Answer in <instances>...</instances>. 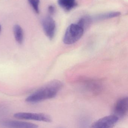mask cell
I'll list each match as a JSON object with an SVG mask.
<instances>
[{
    "label": "cell",
    "instance_id": "1",
    "mask_svg": "<svg viewBox=\"0 0 128 128\" xmlns=\"http://www.w3.org/2000/svg\"><path fill=\"white\" fill-rule=\"evenodd\" d=\"M63 86L62 82L58 80L50 82L26 98L29 103H36L54 98Z\"/></svg>",
    "mask_w": 128,
    "mask_h": 128
},
{
    "label": "cell",
    "instance_id": "2",
    "mask_svg": "<svg viewBox=\"0 0 128 128\" xmlns=\"http://www.w3.org/2000/svg\"><path fill=\"white\" fill-rule=\"evenodd\" d=\"M84 29L78 24H72L67 28L63 38V42L67 45L72 44L78 41L83 36Z\"/></svg>",
    "mask_w": 128,
    "mask_h": 128
},
{
    "label": "cell",
    "instance_id": "3",
    "mask_svg": "<svg viewBox=\"0 0 128 128\" xmlns=\"http://www.w3.org/2000/svg\"><path fill=\"white\" fill-rule=\"evenodd\" d=\"M14 116L16 118L22 120H31L47 122H50L52 121V119L50 116L41 113L19 112L15 114Z\"/></svg>",
    "mask_w": 128,
    "mask_h": 128
},
{
    "label": "cell",
    "instance_id": "4",
    "mask_svg": "<svg viewBox=\"0 0 128 128\" xmlns=\"http://www.w3.org/2000/svg\"><path fill=\"white\" fill-rule=\"evenodd\" d=\"M119 118L115 114L106 116L100 119L91 125V128H109L113 127L119 120Z\"/></svg>",
    "mask_w": 128,
    "mask_h": 128
},
{
    "label": "cell",
    "instance_id": "5",
    "mask_svg": "<svg viewBox=\"0 0 128 128\" xmlns=\"http://www.w3.org/2000/svg\"><path fill=\"white\" fill-rule=\"evenodd\" d=\"M42 26L46 36L49 39H53L55 35L56 30L55 22L52 17L48 16L42 20Z\"/></svg>",
    "mask_w": 128,
    "mask_h": 128
},
{
    "label": "cell",
    "instance_id": "6",
    "mask_svg": "<svg viewBox=\"0 0 128 128\" xmlns=\"http://www.w3.org/2000/svg\"><path fill=\"white\" fill-rule=\"evenodd\" d=\"M128 108V99L127 96H124L119 99L116 102L114 106L115 115L120 118L124 117L127 114Z\"/></svg>",
    "mask_w": 128,
    "mask_h": 128
},
{
    "label": "cell",
    "instance_id": "7",
    "mask_svg": "<svg viewBox=\"0 0 128 128\" xmlns=\"http://www.w3.org/2000/svg\"><path fill=\"white\" fill-rule=\"evenodd\" d=\"M2 124L4 126L10 128H36L38 127V125L34 124L17 120H6L2 122Z\"/></svg>",
    "mask_w": 128,
    "mask_h": 128
},
{
    "label": "cell",
    "instance_id": "8",
    "mask_svg": "<svg viewBox=\"0 0 128 128\" xmlns=\"http://www.w3.org/2000/svg\"><path fill=\"white\" fill-rule=\"evenodd\" d=\"M58 3L62 8L67 12L71 11L77 6L76 0H58Z\"/></svg>",
    "mask_w": 128,
    "mask_h": 128
},
{
    "label": "cell",
    "instance_id": "9",
    "mask_svg": "<svg viewBox=\"0 0 128 128\" xmlns=\"http://www.w3.org/2000/svg\"><path fill=\"white\" fill-rule=\"evenodd\" d=\"M120 15V12H113L102 13L97 15L92 18L93 21H100L114 18L118 17Z\"/></svg>",
    "mask_w": 128,
    "mask_h": 128
},
{
    "label": "cell",
    "instance_id": "10",
    "mask_svg": "<svg viewBox=\"0 0 128 128\" xmlns=\"http://www.w3.org/2000/svg\"><path fill=\"white\" fill-rule=\"evenodd\" d=\"M15 38L19 44H22L24 41V34L23 29L19 25L16 24L13 27Z\"/></svg>",
    "mask_w": 128,
    "mask_h": 128
},
{
    "label": "cell",
    "instance_id": "11",
    "mask_svg": "<svg viewBox=\"0 0 128 128\" xmlns=\"http://www.w3.org/2000/svg\"><path fill=\"white\" fill-rule=\"evenodd\" d=\"M92 21V18L91 17L89 16H85L79 19L77 24L84 30L90 27Z\"/></svg>",
    "mask_w": 128,
    "mask_h": 128
},
{
    "label": "cell",
    "instance_id": "12",
    "mask_svg": "<svg viewBox=\"0 0 128 128\" xmlns=\"http://www.w3.org/2000/svg\"><path fill=\"white\" fill-rule=\"evenodd\" d=\"M29 3L32 6L34 12L36 14H39V11L40 0H28Z\"/></svg>",
    "mask_w": 128,
    "mask_h": 128
},
{
    "label": "cell",
    "instance_id": "13",
    "mask_svg": "<svg viewBox=\"0 0 128 128\" xmlns=\"http://www.w3.org/2000/svg\"><path fill=\"white\" fill-rule=\"evenodd\" d=\"M48 11L50 15H52L54 14L55 12V7L53 5H50V6H49L48 8Z\"/></svg>",
    "mask_w": 128,
    "mask_h": 128
},
{
    "label": "cell",
    "instance_id": "14",
    "mask_svg": "<svg viewBox=\"0 0 128 128\" xmlns=\"http://www.w3.org/2000/svg\"><path fill=\"white\" fill-rule=\"evenodd\" d=\"M1 25H0V32H1Z\"/></svg>",
    "mask_w": 128,
    "mask_h": 128
}]
</instances>
